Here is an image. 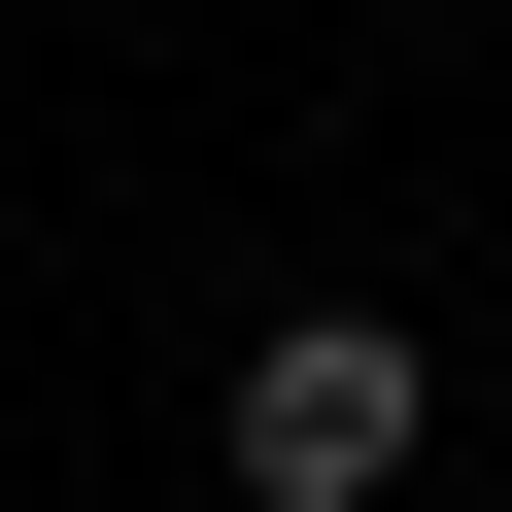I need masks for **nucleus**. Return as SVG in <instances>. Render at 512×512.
<instances>
[{
    "label": "nucleus",
    "instance_id": "nucleus-1",
    "mask_svg": "<svg viewBox=\"0 0 512 512\" xmlns=\"http://www.w3.org/2000/svg\"><path fill=\"white\" fill-rule=\"evenodd\" d=\"M444 478V342L410 308H274L239 342V512H410Z\"/></svg>",
    "mask_w": 512,
    "mask_h": 512
}]
</instances>
